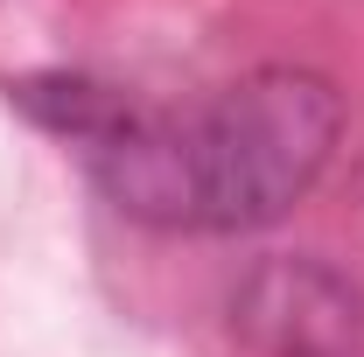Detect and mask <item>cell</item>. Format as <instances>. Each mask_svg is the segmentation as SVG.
I'll return each instance as SVG.
<instances>
[{"mask_svg": "<svg viewBox=\"0 0 364 357\" xmlns=\"http://www.w3.org/2000/svg\"><path fill=\"white\" fill-rule=\"evenodd\" d=\"M225 322L252 357H364V280L316 252H267L231 280Z\"/></svg>", "mask_w": 364, "mask_h": 357, "instance_id": "2", "label": "cell"}, {"mask_svg": "<svg viewBox=\"0 0 364 357\" xmlns=\"http://www.w3.org/2000/svg\"><path fill=\"white\" fill-rule=\"evenodd\" d=\"M343 91L322 70L267 63L203 112H176L182 231H259L287 218L336 161Z\"/></svg>", "mask_w": 364, "mask_h": 357, "instance_id": "1", "label": "cell"}, {"mask_svg": "<svg viewBox=\"0 0 364 357\" xmlns=\"http://www.w3.org/2000/svg\"><path fill=\"white\" fill-rule=\"evenodd\" d=\"M14 105L36 119V127H49V134H63L70 147H98V140L112 134L127 112H134V98L112 85H98V78H70V70H49V78H21L14 85Z\"/></svg>", "mask_w": 364, "mask_h": 357, "instance_id": "3", "label": "cell"}]
</instances>
